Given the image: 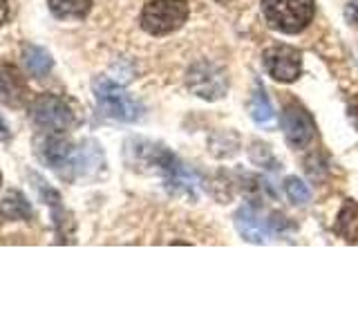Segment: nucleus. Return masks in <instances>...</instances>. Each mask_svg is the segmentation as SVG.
Instances as JSON below:
<instances>
[{
    "instance_id": "ddd939ff",
    "label": "nucleus",
    "mask_w": 358,
    "mask_h": 336,
    "mask_svg": "<svg viewBox=\"0 0 358 336\" xmlns=\"http://www.w3.org/2000/svg\"><path fill=\"white\" fill-rule=\"evenodd\" d=\"M0 213L9 220H29L31 218V206L25 200L22 193H16V190H9L5 195V200L0 202Z\"/></svg>"
},
{
    "instance_id": "20e7f679",
    "label": "nucleus",
    "mask_w": 358,
    "mask_h": 336,
    "mask_svg": "<svg viewBox=\"0 0 358 336\" xmlns=\"http://www.w3.org/2000/svg\"><path fill=\"white\" fill-rule=\"evenodd\" d=\"M31 119L36 126L54 132L70 130L78 121L72 104L59 94H41L31 106Z\"/></svg>"
},
{
    "instance_id": "6ab92c4d",
    "label": "nucleus",
    "mask_w": 358,
    "mask_h": 336,
    "mask_svg": "<svg viewBox=\"0 0 358 336\" xmlns=\"http://www.w3.org/2000/svg\"><path fill=\"white\" fill-rule=\"evenodd\" d=\"M7 16H9V3L7 0H0V25L7 20Z\"/></svg>"
},
{
    "instance_id": "a211bd4d",
    "label": "nucleus",
    "mask_w": 358,
    "mask_h": 336,
    "mask_svg": "<svg viewBox=\"0 0 358 336\" xmlns=\"http://www.w3.org/2000/svg\"><path fill=\"white\" fill-rule=\"evenodd\" d=\"M345 16L350 18L354 25H358V0H350L345 7Z\"/></svg>"
},
{
    "instance_id": "f03ea898",
    "label": "nucleus",
    "mask_w": 358,
    "mask_h": 336,
    "mask_svg": "<svg viewBox=\"0 0 358 336\" xmlns=\"http://www.w3.org/2000/svg\"><path fill=\"white\" fill-rule=\"evenodd\" d=\"M186 18V0H150L141 11V27L152 36H166L182 27Z\"/></svg>"
},
{
    "instance_id": "1a4fd4ad",
    "label": "nucleus",
    "mask_w": 358,
    "mask_h": 336,
    "mask_svg": "<svg viewBox=\"0 0 358 336\" xmlns=\"http://www.w3.org/2000/svg\"><path fill=\"white\" fill-rule=\"evenodd\" d=\"M235 227L242 233L244 240L264 244L271 240V224L264 220L260 211H255L251 206H242L235 216Z\"/></svg>"
},
{
    "instance_id": "f257e3e1",
    "label": "nucleus",
    "mask_w": 358,
    "mask_h": 336,
    "mask_svg": "<svg viewBox=\"0 0 358 336\" xmlns=\"http://www.w3.org/2000/svg\"><path fill=\"white\" fill-rule=\"evenodd\" d=\"M94 94L99 101V110L106 117L117 121H137L143 115V108L128 90H123L119 83L110 78H96L94 81Z\"/></svg>"
},
{
    "instance_id": "9d476101",
    "label": "nucleus",
    "mask_w": 358,
    "mask_h": 336,
    "mask_svg": "<svg viewBox=\"0 0 358 336\" xmlns=\"http://www.w3.org/2000/svg\"><path fill=\"white\" fill-rule=\"evenodd\" d=\"M334 231L338 238H343L347 242H352V244L358 242V202H354V200L345 202L338 218H336Z\"/></svg>"
},
{
    "instance_id": "4468645a",
    "label": "nucleus",
    "mask_w": 358,
    "mask_h": 336,
    "mask_svg": "<svg viewBox=\"0 0 358 336\" xmlns=\"http://www.w3.org/2000/svg\"><path fill=\"white\" fill-rule=\"evenodd\" d=\"M92 0H50V9L56 18H83L87 16Z\"/></svg>"
},
{
    "instance_id": "0eeeda50",
    "label": "nucleus",
    "mask_w": 358,
    "mask_h": 336,
    "mask_svg": "<svg viewBox=\"0 0 358 336\" xmlns=\"http://www.w3.org/2000/svg\"><path fill=\"white\" fill-rule=\"evenodd\" d=\"M282 130H285L287 144L296 150L309 148V144L316 137V126H313L309 112L302 108L298 101H291V104L285 106Z\"/></svg>"
},
{
    "instance_id": "aec40b11",
    "label": "nucleus",
    "mask_w": 358,
    "mask_h": 336,
    "mask_svg": "<svg viewBox=\"0 0 358 336\" xmlns=\"http://www.w3.org/2000/svg\"><path fill=\"white\" fill-rule=\"evenodd\" d=\"M217 3H222V5H231L233 0H217Z\"/></svg>"
},
{
    "instance_id": "6e6552de",
    "label": "nucleus",
    "mask_w": 358,
    "mask_h": 336,
    "mask_svg": "<svg viewBox=\"0 0 358 336\" xmlns=\"http://www.w3.org/2000/svg\"><path fill=\"white\" fill-rule=\"evenodd\" d=\"M38 155L41 160L56 168V171H76L83 164V155L72 141L61 139V137H43L38 139Z\"/></svg>"
},
{
    "instance_id": "dca6fc26",
    "label": "nucleus",
    "mask_w": 358,
    "mask_h": 336,
    "mask_svg": "<svg viewBox=\"0 0 358 336\" xmlns=\"http://www.w3.org/2000/svg\"><path fill=\"white\" fill-rule=\"evenodd\" d=\"M285 188H287V195L291 197L294 204H307L309 197H311L309 188L302 184L298 177H289L287 182H285Z\"/></svg>"
},
{
    "instance_id": "2eb2a0df",
    "label": "nucleus",
    "mask_w": 358,
    "mask_h": 336,
    "mask_svg": "<svg viewBox=\"0 0 358 336\" xmlns=\"http://www.w3.org/2000/svg\"><path fill=\"white\" fill-rule=\"evenodd\" d=\"M251 117L255 119V123H268L273 119V108H271V104H268V99H266L264 90L260 85H257V90L253 92Z\"/></svg>"
},
{
    "instance_id": "f8f14e48",
    "label": "nucleus",
    "mask_w": 358,
    "mask_h": 336,
    "mask_svg": "<svg viewBox=\"0 0 358 336\" xmlns=\"http://www.w3.org/2000/svg\"><path fill=\"white\" fill-rule=\"evenodd\" d=\"M22 61H25V67L31 76L36 78H45L52 72V56L48 54V50L36 48V45H27L25 52H22Z\"/></svg>"
},
{
    "instance_id": "39448f33",
    "label": "nucleus",
    "mask_w": 358,
    "mask_h": 336,
    "mask_svg": "<svg viewBox=\"0 0 358 336\" xmlns=\"http://www.w3.org/2000/svg\"><path fill=\"white\" fill-rule=\"evenodd\" d=\"M186 85L193 94L215 101L222 99L229 90V76L220 65L210 61H197L186 74Z\"/></svg>"
},
{
    "instance_id": "9b49d317",
    "label": "nucleus",
    "mask_w": 358,
    "mask_h": 336,
    "mask_svg": "<svg viewBox=\"0 0 358 336\" xmlns=\"http://www.w3.org/2000/svg\"><path fill=\"white\" fill-rule=\"evenodd\" d=\"M25 85L11 67H0V101L7 106H20Z\"/></svg>"
},
{
    "instance_id": "423d86ee",
    "label": "nucleus",
    "mask_w": 358,
    "mask_h": 336,
    "mask_svg": "<svg viewBox=\"0 0 358 336\" xmlns=\"http://www.w3.org/2000/svg\"><path fill=\"white\" fill-rule=\"evenodd\" d=\"M262 63L266 72L280 83H294L302 72V56L291 45H273L264 50Z\"/></svg>"
},
{
    "instance_id": "7ed1b4c3",
    "label": "nucleus",
    "mask_w": 358,
    "mask_h": 336,
    "mask_svg": "<svg viewBox=\"0 0 358 336\" xmlns=\"http://www.w3.org/2000/svg\"><path fill=\"white\" fill-rule=\"evenodd\" d=\"M262 11L275 29L298 34L313 18V0H262Z\"/></svg>"
},
{
    "instance_id": "f3484780",
    "label": "nucleus",
    "mask_w": 358,
    "mask_h": 336,
    "mask_svg": "<svg viewBox=\"0 0 358 336\" xmlns=\"http://www.w3.org/2000/svg\"><path fill=\"white\" fill-rule=\"evenodd\" d=\"M347 117H350L352 126L358 130V94L350 99V104H347Z\"/></svg>"
},
{
    "instance_id": "412c9836",
    "label": "nucleus",
    "mask_w": 358,
    "mask_h": 336,
    "mask_svg": "<svg viewBox=\"0 0 358 336\" xmlns=\"http://www.w3.org/2000/svg\"><path fill=\"white\" fill-rule=\"evenodd\" d=\"M0 182H3V175H0Z\"/></svg>"
}]
</instances>
